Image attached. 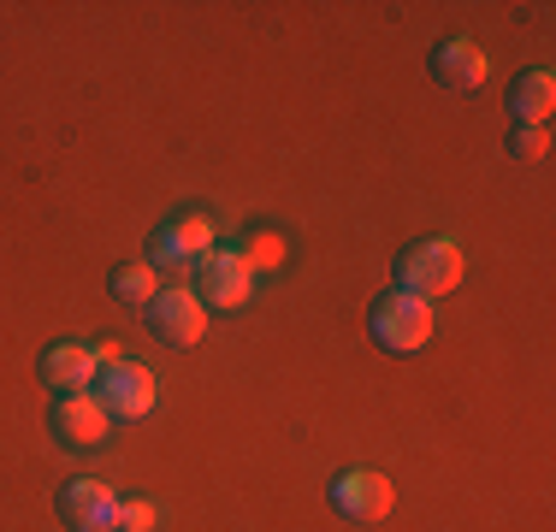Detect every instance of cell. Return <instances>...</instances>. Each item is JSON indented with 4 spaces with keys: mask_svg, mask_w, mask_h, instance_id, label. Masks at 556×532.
<instances>
[{
    "mask_svg": "<svg viewBox=\"0 0 556 532\" xmlns=\"http://www.w3.org/2000/svg\"><path fill=\"white\" fill-rule=\"evenodd\" d=\"M249 284H255V273L243 266L237 249H214L202 266H195V296L214 302V308H243L249 302Z\"/></svg>",
    "mask_w": 556,
    "mask_h": 532,
    "instance_id": "cell-10",
    "label": "cell"
},
{
    "mask_svg": "<svg viewBox=\"0 0 556 532\" xmlns=\"http://www.w3.org/2000/svg\"><path fill=\"white\" fill-rule=\"evenodd\" d=\"M332 509L343 515V521H355V527H374V521H386L391 515V503H396V491H391V479L386 473H367V468H350V473H338L332 479Z\"/></svg>",
    "mask_w": 556,
    "mask_h": 532,
    "instance_id": "cell-5",
    "label": "cell"
},
{
    "mask_svg": "<svg viewBox=\"0 0 556 532\" xmlns=\"http://www.w3.org/2000/svg\"><path fill=\"white\" fill-rule=\"evenodd\" d=\"M108 362H118L113 343H48V355L36 362V372H42L48 391H84Z\"/></svg>",
    "mask_w": 556,
    "mask_h": 532,
    "instance_id": "cell-7",
    "label": "cell"
},
{
    "mask_svg": "<svg viewBox=\"0 0 556 532\" xmlns=\"http://www.w3.org/2000/svg\"><path fill=\"white\" fill-rule=\"evenodd\" d=\"M149 331L166 350H190L207 331V302L195 296V290H161V296L149 302Z\"/></svg>",
    "mask_w": 556,
    "mask_h": 532,
    "instance_id": "cell-6",
    "label": "cell"
},
{
    "mask_svg": "<svg viewBox=\"0 0 556 532\" xmlns=\"http://www.w3.org/2000/svg\"><path fill=\"white\" fill-rule=\"evenodd\" d=\"M60 521L72 527V532H113V509H118V497H113V485H101V479H72V485H60Z\"/></svg>",
    "mask_w": 556,
    "mask_h": 532,
    "instance_id": "cell-9",
    "label": "cell"
},
{
    "mask_svg": "<svg viewBox=\"0 0 556 532\" xmlns=\"http://www.w3.org/2000/svg\"><path fill=\"white\" fill-rule=\"evenodd\" d=\"M551 106H556V77L551 72H521L509 84L515 125H551Z\"/></svg>",
    "mask_w": 556,
    "mask_h": 532,
    "instance_id": "cell-12",
    "label": "cell"
},
{
    "mask_svg": "<svg viewBox=\"0 0 556 532\" xmlns=\"http://www.w3.org/2000/svg\"><path fill=\"white\" fill-rule=\"evenodd\" d=\"M154 396H161V384L137 362H108L96 372V403L108 408V420H142L154 408Z\"/></svg>",
    "mask_w": 556,
    "mask_h": 532,
    "instance_id": "cell-4",
    "label": "cell"
},
{
    "mask_svg": "<svg viewBox=\"0 0 556 532\" xmlns=\"http://www.w3.org/2000/svg\"><path fill=\"white\" fill-rule=\"evenodd\" d=\"M427 65H432V77H439L444 89H480L485 72H492V60H485V48L473 42V36H444Z\"/></svg>",
    "mask_w": 556,
    "mask_h": 532,
    "instance_id": "cell-11",
    "label": "cell"
},
{
    "mask_svg": "<svg viewBox=\"0 0 556 532\" xmlns=\"http://www.w3.org/2000/svg\"><path fill=\"white\" fill-rule=\"evenodd\" d=\"M108 290H113V302H125V308H149V302L161 296V284H154V266H149V261H125V266H113Z\"/></svg>",
    "mask_w": 556,
    "mask_h": 532,
    "instance_id": "cell-13",
    "label": "cell"
},
{
    "mask_svg": "<svg viewBox=\"0 0 556 532\" xmlns=\"http://www.w3.org/2000/svg\"><path fill=\"white\" fill-rule=\"evenodd\" d=\"M509 154L515 160H545L551 154V125H515L509 130Z\"/></svg>",
    "mask_w": 556,
    "mask_h": 532,
    "instance_id": "cell-15",
    "label": "cell"
},
{
    "mask_svg": "<svg viewBox=\"0 0 556 532\" xmlns=\"http://www.w3.org/2000/svg\"><path fill=\"white\" fill-rule=\"evenodd\" d=\"M237 255H243L249 273H255V266H278V261H285V237H278V231H255V237H243Z\"/></svg>",
    "mask_w": 556,
    "mask_h": 532,
    "instance_id": "cell-14",
    "label": "cell"
},
{
    "mask_svg": "<svg viewBox=\"0 0 556 532\" xmlns=\"http://www.w3.org/2000/svg\"><path fill=\"white\" fill-rule=\"evenodd\" d=\"M48 426H54V438L65 449H96V444H108V408L96 403V396H84V391H60L54 396V408H48Z\"/></svg>",
    "mask_w": 556,
    "mask_h": 532,
    "instance_id": "cell-8",
    "label": "cell"
},
{
    "mask_svg": "<svg viewBox=\"0 0 556 532\" xmlns=\"http://www.w3.org/2000/svg\"><path fill=\"white\" fill-rule=\"evenodd\" d=\"M214 255V219L207 213H172L149 237V266H202Z\"/></svg>",
    "mask_w": 556,
    "mask_h": 532,
    "instance_id": "cell-2",
    "label": "cell"
},
{
    "mask_svg": "<svg viewBox=\"0 0 556 532\" xmlns=\"http://www.w3.org/2000/svg\"><path fill=\"white\" fill-rule=\"evenodd\" d=\"M154 521H161V515H154V503H118L113 509V532H154Z\"/></svg>",
    "mask_w": 556,
    "mask_h": 532,
    "instance_id": "cell-16",
    "label": "cell"
},
{
    "mask_svg": "<svg viewBox=\"0 0 556 532\" xmlns=\"http://www.w3.org/2000/svg\"><path fill=\"white\" fill-rule=\"evenodd\" d=\"M462 284V243L456 237H420L396 255V290L415 302H432Z\"/></svg>",
    "mask_w": 556,
    "mask_h": 532,
    "instance_id": "cell-1",
    "label": "cell"
},
{
    "mask_svg": "<svg viewBox=\"0 0 556 532\" xmlns=\"http://www.w3.org/2000/svg\"><path fill=\"white\" fill-rule=\"evenodd\" d=\"M374 338L386 343L391 355H415L432 343V302H415V296H379L374 302Z\"/></svg>",
    "mask_w": 556,
    "mask_h": 532,
    "instance_id": "cell-3",
    "label": "cell"
}]
</instances>
